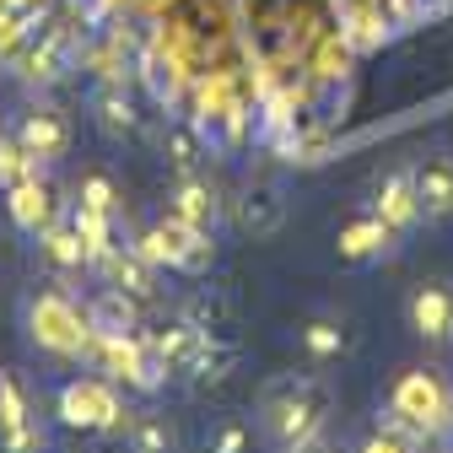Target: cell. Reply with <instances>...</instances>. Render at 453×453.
<instances>
[{
    "instance_id": "cell-1",
    "label": "cell",
    "mask_w": 453,
    "mask_h": 453,
    "mask_svg": "<svg viewBox=\"0 0 453 453\" xmlns=\"http://www.w3.org/2000/svg\"><path fill=\"white\" fill-rule=\"evenodd\" d=\"M324 416H329V388L313 378L287 372V378H270L259 394V426L280 453L297 442H313L324 432Z\"/></svg>"
},
{
    "instance_id": "cell-2",
    "label": "cell",
    "mask_w": 453,
    "mask_h": 453,
    "mask_svg": "<svg viewBox=\"0 0 453 453\" xmlns=\"http://www.w3.org/2000/svg\"><path fill=\"white\" fill-rule=\"evenodd\" d=\"M448 416H453V383L442 378V367H405L394 378L388 411H383L388 426H400L421 442V437H437Z\"/></svg>"
},
{
    "instance_id": "cell-3",
    "label": "cell",
    "mask_w": 453,
    "mask_h": 453,
    "mask_svg": "<svg viewBox=\"0 0 453 453\" xmlns=\"http://www.w3.org/2000/svg\"><path fill=\"white\" fill-rule=\"evenodd\" d=\"M27 334H33V346L54 351V357H81L92 346V319L65 297V292H38L27 303Z\"/></svg>"
},
{
    "instance_id": "cell-4",
    "label": "cell",
    "mask_w": 453,
    "mask_h": 453,
    "mask_svg": "<svg viewBox=\"0 0 453 453\" xmlns=\"http://www.w3.org/2000/svg\"><path fill=\"white\" fill-rule=\"evenodd\" d=\"M135 254L146 259V265H167V270H189V275H200L211 259H216V243H211V233H200V226H189V221H179V216H167V221H157L151 233L135 243Z\"/></svg>"
},
{
    "instance_id": "cell-5",
    "label": "cell",
    "mask_w": 453,
    "mask_h": 453,
    "mask_svg": "<svg viewBox=\"0 0 453 453\" xmlns=\"http://www.w3.org/2000/svg\"><path fill=\"white\" fill-rule=\"evenodd\" d=\"M54 411L76 432H119L130 416L119 405V394H113V383H103V378H71L60 388V400H54Z\"/></svg>"
},
{
    "instance_id": "cell-6",
    "label": "cell",
    "mask_w": 453,
    "mask_h": 453,
    "mask_svg": "<svg viewBox=\"0 0 453 453\" xmlns=\"http://www.w3.org/2000/svg\"><path fill=\"white\" fill-rule=\"evenodd\" d=\"M405 319L426 346H448L453 340V287L448 280H421L405 303Z\"/></svg>"
},
{
    "instance_id": "cell-7",
    "label": "cell",
    "mask_w": 453,
    "mask_h": 453,
    "mask_svg": "<svg viewBox=\"0 0 453 453\" xmlns=\"http://www.w3.org/2000/svg\"><path fill=\"white\" fill-rule=\"evenodd\" d=\"M372 216H383L394 233H411L421 221V195H416V167H394L372 189Z\"/></svg>"
},
{
    "instance_id": "cell-8",
    "label": "cell",
    "mask_w": 453,
    "mask_h": 453,
    "mask_svg": "<svg viewBox=\"0 0 453 453\" xmlns=\"http://www.w3.org/2000/svg\"><path fill=\"white\" fill-rule=\"evenodd\" d=\"M76 27H49L33 49H27V60H22V76L49 87V81H60L65 71H76Z\"/></svg>"
},
{
    "instance_id": "cell-9",
    "label": "cell",
    "mask_w": 453,
    "mask_h": 453,
    "mask_svg": "<svg viewBox=\"0 0 453 453\" xmlns=\"http://www.w3.org/2000/svg\"><path fill=\"white\" fill-rule=\"evenodd\" d=\"M17 141L38 162H54V157H65V146H71V125H65L60 108H27L22 125H17Z\"/></svg>"
},
{
    "instance_id": "cell-10",
    "label": "cell",
    "mask_w": 453,
    "mask_h": 453,
    "mask_svg": "<svg viewBox=\"0 0 453 453\" xmlns=\"http://www.w3.org/2000/svg\"><path fill=\"white\" fill-rule=\"evenodd\" d=\"M6 211H12V221L22 226L27 238H43L49 226H54V195H49V184L38 173L22 179L17 189H6Z\"/></svg>"
},
{
    "instance_id": "cell-11",
    "label": "cell",
    "mask_w": 453,
    "mask_h": 453,
    "mask_svg": "<svg viewBox=\"0 0 453 453\" xmlns=\"http://www.w3.org/2000/svg\"><path fill=\"white\" fill-rule=\"evenodd\" d=\"M416 195H421V216L426 221L453 216V157L448 151L416 162Z\"/></svg>"
},
{
    "instance_id": "cell-12",
    "label": "cell",
    "mask_w": 453,
    "mask_h": 453,
    "mask_svg": "<svg viewBox=\"0 0 453 453\" xmlns=\"http://www.w3.org/2000/svg\"><path fill=\"white\" fill-rule=\"evenodd\" d=\"M394 238H400V233H394L383 216H362V221H351L346 233H340L334 249H340V259H346V265H372V259H383L394 249Z\"/></svg>"
},
{
    "instance_id": "cell-13",
    "label": "cell",
    "mask_w": 453,
    "mask_h": 453,
    "mask_svg": "<svg viewBox=\"0 0 453 453\" xmlns=\"http://www.w3.org/2000/svg\"><path fill=\"white\" fill-rule=\"evenodd\" d=\"M167 216H179V221H189V226H200V233H211L216 238V221H221V200H216V189L211 184H200V179H179V189L167 195Z\"/></svg>"
},
{
    "instance_id": "cell-14",
    "label": "cell",
    "mask_w": 453,
    "mask_h": 453,
    "mask_svg": "<svg viewBox=\"0 0 453 453\" xmlns=\"http://www.w3.org/2000/svg\"><path fill=\"white\" fill-rule=\"evenodd\" d=\"M87 319H92V334H135V324H141V313H135V292H125V287L97 292L92 308H87Z\"/></svg>"
},
{
    "instance_id": "cell-15",
    "label": "cell",
    "mask_w": 453,
    "mask_h": 453,
    "mask_svg": "<svg viewBox=\"0 0 453 453\" xmlns=\"http://www.w3.org/2000/svg\"><path fill=\"white\" fill-rule=\"evenodd\" d=\"M280 221H287V205H280V195H275V189H265V184H259V189H249V195L238 200V226H243V233L270 238Z\"/></svg>"
},
{
    "instance_id": "cell-16",
    "label": "cell",
    "mask_w": 453,
    "mask_h": 453,
    "mask_svg": "<svg viewBox=\"0 0 453 453\" xmlns=\"http://www.w3.org/2000/svg\"><path fill=\"white\" fill-rule=\"evenodd\" d=\"M92 113H97V125H103L113 141H125V135H135V130H141V113H135V103L125 97V87H97Z\"/></svg>"
},
{
    "instance_id": "cell-17",
    "label": "cell",
    "mask_w": 453,
    "mask_h": 453,
    "mask_svg": "<svg viewBox=\"0 0 453 453\" xmlns=\"http://www.w3.org/2000/svg\"><path fill=\"white\" fill-rule=\"evenodd\" d=\"M130 453H179V426L157 411L130 416Z\"/></svg>"
},
{
    "instance_id": "cell-18",
    "label": "cell",
    "mask_w": 453,
    "mask_h": 453,
    "mask_svg": "<svg viewBox=\"0 0 453 453\" xmlns=\"http://www.w3.org/2000/svg\"><path fill=\"white\" fill-rule=\"evenodd\" d=\"M303 346H308L313 362H340V357L351 351V329L340 324V319H308L303 324Z\"/></svg>"
},
{
    "instance_id": "cell-19",
    "label": "cell",
    "mask_w": 453,
    "mask_h": 453,
    "mask_svg": "<svg viewBox=\"0 0 453 453\" xmlns=\"http://www.w3.org/2000/svg\"><path fill=\"white\" fill-rule=\"evenodd\" d=\"M97 265L108 270L113 287H125V292H135V297H146V292H151V270H157V265H146L141 254H119V249H113V254H103Z\"/></svg>"
},
{
    "instance_id": "cell-20",
    "label": "cell",
    "mask_w": 453,
    "mask_h": 453,
    "mask_svg": "<svg viewBox=\"0 0 453 453\" xmlns=\"http://www.w3.org/2000/svg\"><path fill=\"white\" fill-rule=\"evenodd\" d=\"M38 243H43V254L60 265V270H81V265H92V254H87V243H81L76 226H49Z\"/></svg>"
},
{
    "instance_id": "cell-21",
    "label": "cell",
    "mask_w": 453,
    "mask_h": 453,
    "mask_svg": "<svg viewBox=\"0 0 453 453\" xmlns=\"http://www.w3.org/2000/svg\"><path fill=\"white\" fill-rule=\"evenodd\" d=\"M141 76H146V87H151V97L157 103H173L179 97V60H173V54H162V49H151L146 54V60H141Z\"/></svg>"
},
{
    "instance_id": "cell-22",
    "label": "cell",
    "mask_w": 453,
    "mask_h": 453,
    "mask_svg": "<svg viewBox=\"0 0 453 453\" xmlns=\"http://www.w3.org/2000/svg\"><path fill=\"white\" fill-rule=\"evenodd\" d=\"M205 453H254V426L243 416H221L205 437Z\"/></svg>"
},
{
    "instance_id": "cell-23",
    "label": "cell",
    "mask_w": 453,
    "mask_h": 453,
    "mask_svg": "<svg viewBox=\"0 0 453 453\" xmlns=\"http://www.w3.org/2000/svg\"><path fill=\"white\" fill-rule=\"evenodd\" d=\"M33 173H38V157H33L22 141H0V184L17 189V184L33 179Z\"/></svg>"
},
{
    "instance_id": "cell-24",
    "label": "cell",
    "mask_w": 453,
    "mask_h": 453,
    "mask_svg": "<svg viewBox=\"0 0 453 453\" xmlns=\"http://www.w3.org/2000/svg\"><path fill=\"white\" fill-rule=\"evenodd\" d=\"M108 221L113 216H103V211H87V205H76V233H81V243H87V254L92 259H103V254H113V243H108Z\"/></svg>"
},
{
    "instance_id": "cell-25",
    "label": "cell",
    "mask_w": 453,
    "mask_h": 453,
    "mask_svg": "<svg viewBox=\"0 0 453 453\" xmlns=\"http://www.w3.org/2000/svg\"><path fill=\"white\" fill-rule=\"evenodd\" d=\"M200 130H184V125H173V130H167V157H173V167H179V173H189V167L200 162Z\"/></svg>"
},
{
    "instance_id": "cell-26",
    "label": "cell",
    "mask_w": 453,
    "mask_h": 453,
    "mask_svg": "<svg viewBox=\"0 0 453 453\" xmlns=\"http://www.w3.org/2000/svg\"><path fill=\"white\" fill-rule=\"evenodd\" d=\"M357 453H416V437L383 421V426H378L372 437H362V448H357Z\"/></svg>"
},
{
    "instance_id": "cell-27",
    "label": "cell",
    "mask_w": 453,
    "mask_h": 453,
    "mask_svg": "<svg viewBox=\"0 0 453 453\" xmlns=\"http://www.w3.org/2000/svg\"><path fill=\"white\" fill-rule=\"evenodd\" d=\"M81 205H87V211L113 216V211H119V189H113L103 173H87V179H81Z\"/></svg>"
},
{
    "instance_id": "cell-28",
    "label": "cell",
    "mask_w": 453,
    "mask_h": 453,
    "mask_svg": "<svg viewBox=\"0 0 453 453\" xmlns=\"http://www.w3.org/2000/svg\"><path fill=\"white\" fill-rule=\"evenodd\" d=\"M22 421H33V416H27V394L6 378V388H0V437H6L12 426H22Z\"/></svg>"
},
{
    "instance_id": "cell-29",
    "label": "cell",
    "mask_w": 453,
    "mask_h": 453,
    "mask_svg": "<svg viewBox=\"0 0 453 453\" xmlns=\"http://www.w3.org/2000/svg\"><path fill=\"white\" fill-rule=\"evenodd\" d=\"M43 448H49V437H43L38 421H22V426L6 432V453H43Z\"/></svg>"
},
{
    "instance_id": "cell-30",
    "label": "cell",
    "mask_w": 453,
    "mask_h": 453,
    "mask_svg": "<svg viewBox=\"0 0 453 453\" xmlns=\"http://www.w3.org/2000/svg\"><path fill=\"white\" fill-rule=\"evenodd\" d=\"M378 12H383V22H411L421 12V0H378Z\"/></svg>"
},
{
    "instance_id": "cell-31",
    "label": "cell",
    "mask_w": 453,
    "mask_h": 453,
    "mask_svg": "<svg viewBox=\"0 0 453 453\" xmlns=\"http://www.w3.org/2000/svg\"><path fill=\"white\" fill-rule=\"evenodd\" d=\"M287 453H329V448H324V442L313 437V442H297V448H287Z\"/></svg>"
},
{
    "instance_id": "cell-32",
    "label": "cell",
    "mask_w": 453,
    "mask_h": 453,
    "mask_svg": "<svg viewBox=\"0 0 453 453\" xmlns=\"http://www.w3.org/2000/svg\"><path fill=\"white\" fill-rule=\"evenodd\" d=\"M0 6H12V12H33L38 0H0Z\"/></svg>"
},
{
    "instance_id": "cell-33",
    "label": "cell",
    "mask_w": 453,
    "mask_h": 453,
    "mask_svg": "<svg viewBox=\"0 0 453 453\" xmlns=\"http://www.w3.org/2000/svg\"><path fill=\"white\" fill-rule=\"evenodd\" d=\"M6 378H12V372H6V367H0V388H6Z\"/></svg>"
},
{
    "instance_id": "cell-34",
    "label": "cell",
    "mask_w": 453,
    "mask_h": 453,
    "mask_svg": "<svg viewBox=\"0 0 453 453\" xmlns=\"http://www.w3.org/2000/svg\"><path fill=\"white\" fill-rule=\"evenodd\" d=\"M448 426H453V416H448Z\"/></svg>"
}]
</instances>
